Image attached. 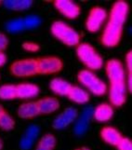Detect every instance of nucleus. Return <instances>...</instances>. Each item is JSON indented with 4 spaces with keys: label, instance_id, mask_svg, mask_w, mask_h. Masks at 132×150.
I'll use <instances>...</instances> for the list:
<instances>
[{
    "label": "nucleus",
    "instance_id": "obj_8",
    "mask_svg": "<svg viewBox=\"0 0 132 150\" xmlns=\"http://www.w3.org/2000/svg\"><path fill=\"white\" fill-rule=\"evenodd\" d=\"M105 72L110 84L126 82V72L123 64L117 59H110L105 64Z\"/></svg>",
    "mask_w": 132,
    "mask_h": 150
},
{
    "label": "nucleus",
    "instance_id": "obj_35",
    "mask_svg": "<svg viewBox=\"0 0 132 150\" xmlns=\"http://www.w3.org/2000/svg\"><path fill=\"white\" fill-rule=\"evenodd\" d=\"M81 150H91L89 147H87V146H83L82 148H81Z\"/></svg>",
    "mask_w": 132,
    "mask_h": 150
},
{
    "label": "nucleus",
    "instance_id": "obj_1",
    "mask_svg": "<svg viewBox=\"0 0 132 150\" xmlns=\"http://www.w3.org/2000/svg\"><path fill=\"white\" fill-rule=\"evenodd\" d=\"M128 12L129 6L124 0L115 1L113 4L100 35V43L105 48H114L120 43Z\"/></svg>",
    "mask_w": 132,
    "mask_h": 150
},
{
    "label": "nucleus",
    "instance_id": "obj_18",
    "mask_svg": "<svg viewBox=\"0 0 132 150\" xmlns=\"http://www.w3.org/2000/svg\"><path fill=\"white\" fill-rule=\"evenodd\" d=\"M39 110L37 102L31 101L22 103L18 107L17 115L20 118L23 120H29V118H34L39 115Z\"/></svg>",
    "mask_w": 132,
    "mask_h": 150
},
{
    "label": "nucleus",
    "instance_id": "obj_13",
    "mask_svg": "<svg viewBox=\"0 0 132 150\" xmlns=\"http://www.w3.org/2000/svg\"><path fill=\"white\" fill-rule=\"evenodd\" d=\"M40 132V129L39 126L35 125V124H32L30 125L27 130L25 131L24 134L22 137L21 138V141H20V147L22 150H28L31 148L34 142L37 141V139L39 135Z\"/></svg>",
    "mask_w": 132,
    "mask_h": 150
},
{
    "label": "nucleus",
    "instance_id": "obj_10",
    "mask_svg": "<svg viewBox=\"0 0 132 150\" xmlns=\"http://www.w3.org/2000/svg\"><path fill=\"white\" fill-rule=\"evenodd\" d=\"M126 94H128V88L126 82L110 84L109 100L111 105L116 107L122 106L126 101Z\"/></svg>",
    "mask_w": 132,
    "mask_h": 150
},
{
    "label": "nucleus",
    "instance_id": "obj_3",
    "mask_svg": "<svg viewBox=\"0 0 132 150\" xmlns=\"http://www.w3.org/2000/svg\"><path fill=\"white\" fill-rule=\"evenodd\" d=\"M50 32L53 37L68 47H75L80 44L81 37L74 28L63 21H55L50 26Z\"/></svg>",
    "mask_w": 132,
    "mask_h": 150
},
{
    "label": "nucleus",
    "instance_id": "obj_25",
    "mask_svg": "<svg viewBox=\"0 0 132 150\" xmlns=\"http://www.w3.org/2000/svg\"><path fill=\"white\" fill-rule=\"evenodd\" d=\"M23 21L25 24V29L26 30L37 28L41 23V19L38 16H35V15H28V16L23 18Z\"/></svg>",
    "mask_w": 132,
    "mask_h": 150
},
{
    "label": "nucleus",
    "instance_id": "obj_32",
    "mask_svg": "<svg viewBox=\"0 0 132 150\" xmlns=\"http://www.w3.org/2000/svg\"><path fill=\"white\" fill-rule=\"evenodd\" d=\"M35 150H51V149H48V148L42 146H40V144H37V148H35Z\"/></svg>",
    "mask_w": 132,
    "mask_h": 150
},
{
    "label": "nucleus",
    "instance_id": "obj_21",
    "mask_svg": "<svg viewBox=\"0 0 132 150\" xmlns=\"http://www.w3.org/2000/svg\"><path fill=\"white\" fill-rule=\"evenodd\" d=\"M4 6L9 10L13 11H23L33 6L31 0H6L4 1Z\"/></svg>",
    "mask_w": 132,
    "mask_h": 150
},
{
    "label": "nucleus",
    "instance_id": "obj_33",
    "mask_svg": "<svg viewBox=\"0 0 132 150\" xmlns=\"http://www.w3.org/2000/svg\"><path fill=\"white\" fill-rule=\"evenodd\" d=\"M5 110H4V108H3V106L1 105H0V115H1V114L4 112Z\"/></svg>",
    "mask_w": 132,
    "mask_h": 150
},
{
    "label": "nucleus",
    "instance_id": "obj_28",
    "mask_svg": "<svg viewBox=\"0 0 132 150\" xmlns=\"http://www.w3.org/2000/svg\"><path fill=\"white\" fill-rule=\"evenodd\" d=\"M22 47L24 50L30 51V52H37V51H38L40 50L39 44L35 43V42H30V41L22 43Z\"/></svg>",
    "mask_w": 132,
    "mask_h": 150
},
{
    "label": "nucleus",
    "instance_id": "obj_19",
    "mask_svg": "<svg viewBox=\"0 0 132 150\" xmlns=\"http://www.w3.org/2000/svg\"><path fill=\"white\" fill-rule=\"evenodd\" d=\"M72 84L62 77H54L49 82V89L60 96H67Z\"/></svg>",
    "mask_w": 132,
    "mask_h": 150
},
{
    "label": "nucleus",
    "instance_id": "obj_2",
    "mask_svg": "<svg viewBox=\"0 0 132 150\" xmlns=\"http://www.w3.org/2000/svg\"><path fill=\"white\" fill-rule=\"evenodd\" d=\"M75 53L78 60L88 70L96 71L103 68L104 62L103 57L92 45L89 43H80L77 46Z\"/></svg>",
    "mask_w": 132,
    "mask_h": 150
},
{
    "label": "nucleus",
    "instance_id": "obj_5",
    "mask_svg": "<svg viewBox=\"0 0 132 150\" xmlns=\"http://www.w3.org/2000/svg\"><path fill=\"white\" fill-rule=\"evenodd\" d=\"M9 72L12 76L16 77H30L37 76V59L26 58L15 61L9 66Z\"/></svg>",
    "mask_w": 132,
    "mask_h": 150
},
{
    "label": "nucleus",
    "instance_id": "obj_4",
    "mask_svg": "<svg viewBox=\"0 0 132 150\" xmlns=\"http://www.w3.org/2000/svg\"><path fill=\"white\" fill-rule=\"evenodd\" d=\"M77 80L82 85L86 91L94 95H104L108 91L106 83L101 80L93 71L88 69H82L77 74Z\"/></svg>",
    "mask_w": 132,
    "mask_h": 150
},
{
    "label": "nucleus",
    "instance_id": "obj_27",
    "mask_svg": "<svg viewBox=\"0 0 132 150\" xmlns=\"http://www.w3.org/2000/svg\"><path fill=\"white\" fill-rule=\"evenodd\" d=\"M115 147L117 150H132V142L128 137H122Z\"/></svg>",
    "mask_w": 132,
    "mask_h": 150
},
{
    "label": "nucleus",
    "instance_id": "obj_11",
    "mask_svg": "<svg viewBox=\"0 0 132 150\" xmlns=\"http://www.w3.org/2000/svg\"><path fill=\"white\" fill-rule=\"evenodd\" d=\"M78 116L77 110L74 107H67L59 114L53 120L52 127L55 130H62L74 123Z\"/></svg>",
    "mask_w": 132,
    "mask_h": 150
},
{
    "label": "nucleus",
    "instance_id": "obj_14",
    "mask_svg": "<svg viewBox=\"0 0 132 150\" xmlns=\"http://www.w3.org/2000/svg\"><path fill=\"white\" fill-rule=\"evenodd\" d=\"M37 103L38 106L39 113L43 114V115L52 114L57 111L60 106V103L58 98L51 97V96L41 98V99L37 101Z\"/></svg>",
    "mask_w": 132,
    "mask_h": 150
},
{
    "label": "nucleus",
    "instance_id": "obj_26",
    "mask_svg": "<svg viewBox=\"0 0 132 150\" xmlns=\"http://www.w3.org/2000/svg\"><path fill=\"white\" fill-rule=\"evenodd\" d=\"M38 144L42 146H45L48 149L54 150L56 146V138L52 135V134H46L43 135L38 142Z\"/></svg>",
    "mask_w": 132,
    "mask_h": 150
},
{
    "label": "nucleus",
    "instance_id": "obj_7",
    "mask_svg": "<svg viewBox=\"0 0 132 150\" xmlns=\"http://www.w3.org/2000/svg\"><path fill=\"white\" fill-rule=\"evenodd\" d=\"M37 75H53L63 68L62 60L57 56H45L37 58Z\"/></svg>",
    "mask_w": 132,
    "mask_h": 150
},
{
    "label": "nucleus",
    "instance_id": "obj_24",
    "mask_svg": "<svg viewBox=\"0 0 132 150\" xmlns=\"http://www.w3.org/2000/svg\"><path fill=\"white\" fill-rule=\"evenodd\" d=\"M14 127H15L14 118L7 111H4L0 115V129L3 131L9 132L12 131Z\"/></svg>",
    "mask_w": 132,
    "mask_h": 150
},
{
    "label": "nucleus",
    "instance_id": "obj_17",
    "mask_svg": "<svg viewBox=\"0 0 132 150\" xmlns=\"http://www.w3.org/2000/svg\"><path fill=\"white\" fill-rule=\"evenodd\" d=\"M114 117V108L110 103H103L93 108L92 118L99 122H107Z\"/></svg>",
    "mask_w": 132,
    "mask_h": 150
},
{
    "label": "nucleus",
    "instance_id": "obj_9",
    "mask_svg": "<svg viewBox=\"0 0 132 150\" xmlns=\"http://www.w3.org/2000/svg\"><path fill=\"white\" fill-rule=\"evenodd\" d=\"M54 7L58 11L69 20H74L79 17L81 8L77 3L72 0H55Z\"/></svg>",
    "mask_w": 132,
    "mask_h": 150
},
{
    "label": "nucleus",
    "instance_id": "obj_22",
    "mask_svg": "<svg viewBox=\"0 0 132 150\" xmlns=\"http://www.w3.org/2000/svg\"><path fill=\"white\" fill-rule=\"evenodd\" d=\"M16 96V85L14 84H4L0 86V99L8 101L13 100Z\"/></svg>",
    "mask_w": 132,
    "mask_h": 150
},
{
    "label": "nucleus",
    "instance_id": "obj_30",
    "mask_svg": "<svg viewBox=\"0 0 132 150\" xmlns=\"http://www.w3.org/2000/svg\"><path fill=\"white\" fill-rule=\"evenodd\" d=\"M8 45V38L4 33H0V52H3V51L7 49Z\"/></svg>",
    "mask_w": 132,
    "mask_h": 150
},
{
    "label": "nucleus",
    "instance_id": "obj_12",
    "mask_svg": "<svg viewBox=\"0 0 132 150\" xmlns=\"http://www.w3.org/2000/svg\"><path fill=\"white\" fill-rule=\"evenodd\" d=\"M92 115H93V107H86L82 111L81 115L77 117L75 120V123L74 126V132L77 134V136L84 135L87 132L89 127V123L92 120Z\"/></svg>",
    "mask_w": 132,
    "mask_h": 150
},
{
    "label": "nucleus",
    "instance_id": "obj_37",
    "mask_svg": "<svg viewBox=\"0 0 132 150\" xmlns=\"http://www.w3.org/2000/svg\"><path fill=\"white\" fill-rule=\"evenodd\" d=\"M0 4H1V1H0Z\"/></svg>",
    "mask_w": 132,
    "mask_h": 150
},
{
    "label": "nucleus",
    "instance_id": "obj_20",
    "mask_svg": "<svg viewBox=\"0 0 132 150\" xmlns=\"http://www.w3.org/2000/svg\"><path fill=\"white\" fill-rule=\"evenodd\" d=\"M67 96L72 102L75 103H80V105L87 103L90 100L89 92H88L84 88H81L79 86L72 85Z\"/></svg>",
    "mask_w": 132,
    "mask_h": 150
},
{
    "label": "nucleus",
    "instance_id": "obj_36",
    "mask_svg": "<svg viewBox=\"0 0 132 150\" xmlns=\"http://www.w3.org/2000/svg\"><path fill=\"white\" fill-rule=\"evenodd\" d=\"M74 150H81V148H77V149H74Z\"/></svg>",
    "mask_w": 132,
    "mask_h": 150
},
{
    "label": "nucleus",
    "instance_id": "obj_15",
    "mask_svg": "<svg viewBox=\"0 0 132 150\" xmlns=\"http://www.w3.org/2000/svg\"><path fill=\"white\" fill-rule=\"evenodd\" d=\"M39 87L33 83H20L16 85V96L19 99H33L39 94Z\"/></svg>",
    "mask_w": 132,
    "mask_h": 150
},
{
    "label": "nucleus",
    "instance_id": "obj_34",
    "mask_svg": "<svg viewBox=\"0 0 132 150\" xmlns=\"http://www.w3.org/2000/svg\"><path fill=\"white\" fill-rule=\"evenodd\" d=\"M2 148H3V143H2L1 138H0V150H2Z\"/></svg>",
    "mask_w": 132,
    "mask_h": 150
},
{
    "label": "nucleus",
    "instance_id": "obj_31",
    "mask_svg": "<svg viewBox=\"0 0 132 150\" xmlns=\"http://www.w3.org/2000/svg\"><path fill=\"white\" fill-rule=\"evenodd\" d=\"M7 63V55L4 52H0V67Z\"/></svg>",
    "mask_w": 132,
    "mask_h": 150
},
{
    "label": "nucleus",
    "instance_id": "obj_29",
    "mask_svg": "<svg viewBox=\"0 0 132 150\" xmlns=\"http://www.w3.org/2000/svg\"><path fill=\"white\" fill-rule=\"evenodd\" d=\"M126 69L128 71L126 75H132V51L129 50L126 55Z\"/></svg>",
    "mask_w": 132,
    "mask_h": 150
},
{
    "label": "nucleus",
    "instance_id": "obj_6",
    "mask_svg": "<svg viewBox=\"0 0 132 150\" xmlns=\"http://www.w3.org/2000/svg\"><path fill=\"white\" fill-rule=\"evenodd\" d=\"M108 17V12L104 8L94 6L90 8L86 20V29L89 33H96L103 27Z\"/></svg>",
    "mask_w": 132,
    "mask_h": 150
},
{
    "label": "nucleus",
    "instance_id": "obj_23",
    "mask_svg": "<svg viewBox=\"0 0 132 150\" xmlns=\"http://www.w3.org/2000/svg\"><path fill=\"white\" fill-rule=\"evenodd\" d=\"M6 29L8 31L9 33H20L25 31V24H24V21L23 18H17V19H13L11 20L9 22L7 23L6 24Z\"/></svg>",
    "mask_w": 132,
    "mask_h": 150
},
{
    "label": "nucleus",
    "instance_id": "obj_16",
    "mask_svg": "<svg viewBox=\"0 0 132 150\" xmlns=\"http://www.w3.org/2000/svg\"><path fill=\"white\" fill-rule=\"evenodd\" d=\"M100 135L104 143L112 146H115L123 137L122 133L113 126H104L100 130Z\"/></svg>",
    "mask_w": 132,
    "mask_h": 150
}]
</instances>
